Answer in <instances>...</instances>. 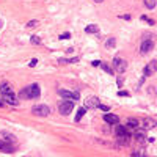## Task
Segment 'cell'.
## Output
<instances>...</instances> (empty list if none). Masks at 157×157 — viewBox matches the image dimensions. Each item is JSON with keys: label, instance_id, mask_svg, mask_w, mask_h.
I'll return each mask as SVG.
<instances>
[{"label": "cell", "instance_id": "15", "mask_svg": "<svg viewBox=\"0 0 157 157\" xmlns=\"http://www.w3.org/2000/svg\"><path fill=\"white\" fill-rule=\"evenodd\" d=\"M99 66H101V69H102V71H105V72H107V74H110V76H113V69H112V68H110V66H108L107 63H104V61H101V63H99Z\"/></svg>", "mask_w": 157, "mask_h": 157}, {"label": "cell", "instance_id": "33", "mask_svg": "<svg viewBox=\"0 0 157 157\" xmlns=\"http://www.w3.org/2000/svg\"><path fill=\"white\" fill-rule=\"evenodd\" d=\"M0 25H2V24H0Z\"/></svg>", "mask_w": 157, "mask_h": 157}, {"label": "cell", "instance_id": "3", "mask_svg": "<svg viewBox=\"0 0 157 157\" xmlns=\"http://www.w3.org/2000/svg\"><path fill=\"white\" fill-rule=\"evenodd\" d=\"M32 112H33V115H36V116H49L50 115V108L47 107V105H44V104H38V105H35L33 108H32Z\"/></svg>", "mask_w": 157, "mask_h": 157}, {"label": "cell", "instance_id": "25", "mask_svg": "<svg viewBox=\"0 0 157 157\" xmlns=\"http://www.w3.org/2000/svg\"><path fill=\"white\" fill-rule=\"evenodd\" d=\"M71 38V33H63V35H60V39H69Z\"/></svg>", "mask_w": 157, "mask_h": 157}, {"label": "cell", "instance_id": "13", "mask_svg": "<svg viewBox=\"0 0 157 157\" xmlns=\"http://www.w3.org/2000/svg\"><path fill=\"white\" fill-rule=\"evenodd\" d=\"M134 137H135V140H137V141L143 143V141H144V138H146V134H144V130H143V129H138L135 134H134Z\"/></svg>", "mask_w": 157, "mask_h": 157}, {"label": "cell", "instance_id": "29", "mask_svg": "<svg viewBox=\"0 0 157 157\" xmlns=\"http://www.w3.org/2000/svg\"><path fill=\"white\" fill-rule=\"evenodd\" d=\"M118 94H119V96H126V98H127V96H129V93H127V91H119Z\"/></svg>", "mask_w": 157, "mask_h": 157}, {"label": "cell", "instance_id": "32", "mask_svg": "<svg viewBox=\"0 0 157 157\" xmlns=\"http://www.w3.org/2000/svg\"><path fill=\"white\" fill-rule=\"evenodd\" d=\"M0 107H3V102L2 101H0Z\"/></svg>", "mask_w": 157, "mask_h": 157}, {"label": "cell", "instance_id": "23", "mask_svg": "<svg viewBox=\"0 0 157 157\" xmlns=\"http://www.w3.org/2000/svg\"><path fill=\"white\" fill-rule=\"evenodd\" d=\"M115 44H116V39H115V38H108L107 43H105L107 47H115Z\"/></svg>", "mask_w": 157, "mask_h": 157}, {"label": "cell", "instance_id": "7", "mask_svg": "<svg viewBox=\"0 0 157 157\" xmlns=\"http://www.w3.org/2000/svg\"><path fill=\"white\" fill-rule=\"evenodd\" d=\"M140 126L143 129H154L157 126V123L153 118H144V119H140Z\"/></svg>", "mask_w": 157, "mask_h": 157}, {"label": "cell", "instance_id": "27", "mask_svg": "<svg viewBox=\"0 0 157 157\" xmlns=\"http://www.w3.org/2000/svg\"><path fill=\"white\" fill-rule=\"evenodd\" d=\"M36 64H38V60H36V58H33L32 61H30V66H32V68H35Z\"/></svg>", "mask_w": 157, "mask_h": 157}, {"label": "cell", "instance_id": "10", "mask_svg": "<svg viewBox=\"0 0 157 157\" xmlns=\"http://www.w3.org/2000/svg\"><path fill=\"white\" fill-rule=\"evenodd\" d=\"M104 121L107 123V124H118L119 123V118L116 116V115H113V113H105L104 115Z\"/></svg>", "mask_w": 157, "mask_h": 157}, {"label": "cell", "instance_id": "11", "mask_svg": "<svg viewBox=\"0 0 157 157\" xmlns=\"http://www.w3.org/2000/svg\"><path fill=\"white\" fill-rule=\"evenodd\" d=\"M153 47H154V43L151 39H146V41H143L141 43L140 50H141V53H148L149 50H153Z\"/></svg>", "mask_w": 157, "mask_h": 157}, {"label": "cell", "instance_id": "28", "mask_svg": "<svg viewBox=\"0 0 157 157\" xmlns=\"http://www.w3.org/2000/svg\"><path fill=\"white\" fill-rule=\"evenodd\" d=\"M132 156H134V157H137V156H144V154L141 153V151H134V153H132Z\"/></svg>", "mask_w": 157, "mask_h": 157}, {"label": "cell", "instance_id": "18", "mask_svg": "<svg viewBox=\"0 0 157 157\" xmlns=\"http://www.w3.org/2000/svg\"><path fill=\"white\" fill-rule=\"evenodd\" d=\"M85 112H87V108H85V107H83V108H78V110H77V115H76V121H80L82 116L85 115Z\"/></svg>", "mask_w": 157, "mask_h": 157}, {"label": "cell", "instance_id": "1", "mask_svg": "<svg viewBox=\"0 0 157 157\" xmlns=\"http://www.w3.org/2000/svg\"><path fill=\"white\" fill-rule=\"evenodd\" d=\"M41 96V88L38 83H33V85H28L24 90H21L19 98L21 99H38Z\"/></svg>", "mask_w": 157, "mask_h": 157}, {"label": "cell", "instance_id": "6", "mask_svg": "<svg viewBox=\"0 0 157 157\" xmlns=\"http://www.w3.org/2000/svg\"><path fill=\"white\" fill-rule=\"evenodd\" d=\"M58 94L61 96V98H64V99H78L80 98V94H78V91H68V90H58Z\"/></svg>", "mask_w": 157, "mask_h": 157}, {"label": "cell", "instance_id": "24", "mask_svg": "<svg viewBox=\"0 0 157 157\" xmlns=\"http://www.w3.org/2000/svg\"><path fill=\"white\" fill-rule=\"evenodd\" d=\"M36 25H38V21H30V22L27 24L28 28H33V27H36Z\"/></svg>", "mask_w": 157, "mask_h": 157}, {"label": "cell", "instance_id": "21", "mask_svg": "<svg viewBox=\"0 0 157 157\" xmlns=\"http://www.w3.org/2000/svg\"><path fill=\"white\" fill-rule=\"evenodd\" d=\"M2 137H7V138H5V140H7V141H10V143L14 140V135L8 134V132H2Z\"/></svg>", "mask_w": 157, "mask_h": 157}, {"label": "cell", "instance_id": "20", "mask_svg": "<svg viewBox=\"0 0 157 157\" xmlns=\"http://www.w3.org/2000/svg\"><path fill=\"white\" fill-rule=\"evenodd\" d=\"M144 5H146V8L154 10L156 8V0H144Z\"/></svg>", "mask_w": 157, "mask_h": 157}, {"label": "cell", "instance_id": "16", "mask_svg": "<svg viewBox=\"0 0 157 157\" xmlns=\"http://www.w3.org/2000/svg\"><path fill=\"white\" fill-rule=\"evenodd\" d=\"M85 32H87V33H98V32H99V27L94 25V24H91V25L85 27Z\"/></svg>", "mask_w": 157, "mask_h": 157}, {"label": "cell", "instance_id": "26", "mask_svg": "<svg viewBox=\"0 0 157 157\" xmlns=\"http://www.w3.org/2000/svg\"><path fill=\"white\" fill-rule=\"evenodd\" d=\"M98 108H101V110H104V112H108V110H110V108H108V105H102V104H99Z\"/></svg>", "mask_w": 157, "mask_h": 157}, {"label": "cell", "instance_id": "31", "mask_svg": "<svg viewBox=\"0 0 157 157\" xmlns=\"http://www.w3.org/2000/svg\"><path fill=\"white\" fill-rule=\"evenodd\" d=\"M94 2H96V3H101V2H104V0H94Z\"/></svg>", "mask_w": 157, "mask_h": 157}, {"label": "cell", "instance_id": "14", "mask_svg": "<svg viewBox=\"0 0 157 157\" xmlns=\"http://www.w3.org/2000/svg\"><path fill=\"white\" fill-rule=\"evenodd\" d=\"M0 151H3V153H7V154H11L13 153V146L11 144H8V143H3V141H0Z\"/></svg>", "mask_w": 157, "mask_h": 157}, {"label": "cell", "instance_id": "4", "mask_svg": "<svg viewBox=\"0 0 157 157\" xmlns=\"http://www.w3.org/2000/svg\"><path fill=\"white\" fill-rule=\"evenodd\" d=\"M115 134H116V138H119L121 141H126V143L129 141V132L124 126H116L115 127Z\"/></svg>", "mask_w": 157, "mask_h": 157}, {"label": "cell", "instance_id": "19", "mask_svg": "<svg viewBox=\"0 0 157 157\" xmlns=\"http://www.w3.org/2000/svg\"><path fill=\"white\" fill-rule=\"evenodd\" d=\"M77 61H78V58H71V60L60 58V60H58V63H61V64H68V63H77Z\"/></svg>", "mask_w": 157, "mask_h": 157}, {"label": "cell", "instance_id": "17", "mask_svg": "<svg viewBox=\"0 0 157 157\" xmlns=\"http://www.w3.org/2000/svg\"><path fill=\"white\" fill-rule=\"evenodd\" d=\"M127 126L129 127H138V126H140V121L135 119V118H129L127 119Z\"/></svg>", "mask_w": 157, "mask_h": 157}, {"label": "cell", "instance_id": "2", "mask_svg": "<svg viewBox=\"0 0 157 157\" xmlns=\"http://www.w3.org/2000/svg\"><path fill=\"white\" fill-rule=\"evenodd\" d=\"M72 108H74V102H72L71 99H66V101H61L58 105V110L60 113L63 115V116H68V115L72 112Z\"/></svg>", "mask_w": 157, "mask_h": 157}, {"label": "cell", "instance_id": "8", "mask_svg": "<svg viewBox=\"0 0 157 157\" xmlns=\"http://www.w3.org/2000/svg\"><path fill=\"white\" fill-rule=\"evenodd\" d=\"M156 71H157V61H156V60H153V61H151L146 68H144L143 74H144V77H149V76H153Z\"/></svg>", "mask_w": 157, "mask_h": 157}, {"label": "cell", "instance_id": "30", "mask_svg": "<svg viewBox=\"0 0 157 157\" xmlns=\"http://www.w3.org/2000/svg\"><path fill=\"white\" fill-rule=\"evenodd\" d=\"M99 63H101L99 60H94V61H93V66H99Z\"/></svg>", "mask_w": 157, "mask_h": 157}, {"label": "cell", "instance_id": "12", "mask_svg": "<svg viewBox=\"0 0 157 157\" xmlns=\"http://www.w3.org/2000/svg\"><path fill=\"white\" fill-rule=\"evenodd\" d=\"M3 101H7L8 104H11V105H17L19 102H17V99H16V96H14V93H7V94H3Z\"/></svg>", "mask_w": 157, "mask_h": 157}, {"label": "cell", "instance_id": "5", "mask_svg": "<svg viewBox=\"0 0 157 157\" xmlns=\"http://www.w3.org/2000/svg\"><path fill=\"white\" fill-rule=\"evenodd\" d=\"M113 68L116 69V72H119V74H123V72L127 69V61L126 60H121V58H113Z\"/></svg>", "mask_w": 157, "mask_h": 157}, {"label": "cell", "instance_id": "22", "mask_svg": "<svg viewBox=\"0 0 157 157\" xmlns=\"http://www.w3.org/2000/svg\"><path fill=\"white\" fill-rule=\"evenodd\" d=\"M32 44L33 46H39L41 44V38H39V36H36V35L32 36Z\"/></svg>", "mask_w": 157, "mask_h": 157}, {"label": "cell", "instance_id": "9", "mask_svg": "<svg viewBox=\"0 0 157 157\" xmlns=\"http://www.w3.org/2000/svg\"><path fill=\"white\" fill-rule=\"evenodd\" d=\"M83 104H85V108H98L101 102L98 98H87Z\"/></svg>", "mask_w": 157, "mask_h": 157}]
</instances>
